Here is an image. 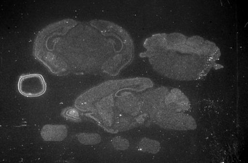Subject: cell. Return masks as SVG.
<instances>
[{
  "label": "cell",
  "mask_w": 248,
  "mask_h": 163,
  "mask_svg": "<svg viewBox=\"0 0 248 163\" xmlns=\"http://www.w3.org/2000/svg\"><path fill=\"white\" fill-rule=\"evenodd\" d=\"M163 106L165 109L176 113H184L190 109L188 98L177 89L169 91L164 98Z\"/></svg>",
  "instance_id": "4"
},
{
  "label": "cell",
  "mask_w": 248,
  "mask_h": 163,
  "mask_svg": "<svg viewBox=\"0 0 248 163\" xmlns=\"http://www.w3.org/2000/svg\"><path fill=\"white\" fill-rule=\"evenodd\" d=\"M138 147L140 150L152 154H156L160 149L159 142L147 138H142L139 142Z\"/></svg>",
  "instance_id": "5"
},
{
  "label": "cell",
  "mask_w": 248,
  "mask_h": 163,
  "mask_svg": "<svg viewBox=\"0 0 248 163\" xmlns=\"http://www.w3.org/2000/svg\"><path fill=\"white\" fill-rule=\"evenodd\" d=\"M163 103L150 113L151 120L157 126L165 129L187 130L197 128L196 120L184 113H176L165 109Z\"/></svg>",
  "instance_id": "2"
},
{
  "label": "cell",
  "mask_w": 248,
  "mask_h": 163,
  "mask_svg": "<svg viewBox=\"0 0 248 163\" xmlns=\"http://www.w3.org/2000/svg\"><path fill=\"white\" fill-rule=\"evenodd\" d=\"M113 145L114 147L120 150H125L129 148L128 141L121 137H116L113 140Z\"/></svg>",
  "instance_id": "6"
},
{
  "label": "cell",
  "mask_w": 248,
  "mask_h": 163,
  "mask_svg": "<svg viewBox=\"0 0 248 163\" xmlns=\"http://www.w3.org/2000/svg\"><path fill=\"white\" fill-rule=\"evenodd\" d=\"M154 70L159 74L180 81H193L204 77L216 60L186 44L154 51H147Z\"/></svg>",
  "instance_id": "1"
},
{
  "label": "cell",
  "mask_w": 248,
  "mask_h": 163,
  "mask_svg": "<svg viewBox=\"0 0 248 163\" xmlns=\"http://www.w3.org/2000/svg\"><path fill=\"white\" fill-rule=\"evenodd\" d=\"M18 89L20 94L26 97H36L46 92V85L42 75L30 74L20 78Z\"/></svg>",
  "instance_id": "3"
}]
</instances>
